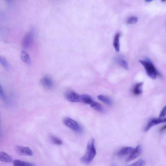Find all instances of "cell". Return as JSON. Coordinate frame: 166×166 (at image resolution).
<instances>
[{
    "label": "cell",
    "mask_w": 166,
    "mask_h": 166,
    "mask_svg": "<svg viewBox=\"0 0 166 166\" xmlns=\"http://www.w3.org/2000/svg\"><path fill=\"white\" fill-rule=\"evenodd\" d=\"M138 21V18L135 16H131L127 19V23L128 24H131L136 23Z\"/></svg>",
    "instance_id": "24"
},
{
    "label": "cell",
    "mask_w": 166,
    "mask_h": 166,
    "mask_svg": "<svg viewBox=\"0 0 166 166\" xmlns=\"http://www.w3.org/2000/svg\"><path fill=\"white\" fill-rule=\"evenodd\" d=\"M15 149L18 154L21 156H32L33 154L32 149L28 147L17 145L15 146Z\"/></svg>",
    "instance_id": "5"
},
{
    "label": "cell",
    "mask_w": 166,
    "mask_h": 166,
    "mask_svg": "<svg viewBox=\"0 0 166 166\" xmlns=\"http://www.w3.org/2000/svg\"><path fill=\"white\" fill-rule=\"evenodd\" d=\"M0 160L2 162L6 163H10L12 162V158L11 156L6 152H0Z\"/></svg>",
    "instance_id": "11"
},
{
    "label": "cell",
    "mask_w": 166,
    "mask_h": 166,
    "mask_svg": "<svg viewBox=\"0 0 166 166\" xmlns=\"http://www.w3.org/2000/svg\"><path fill=\"white\" fill-rule=\"evenodd\" d=\"M142 152V147L140 145L137 146L135 148L133 149L131 153L129 154V156L126 160L127 162L131 161L134 160L139 156Z\"/></svg>",
    "instance_id": "8"
},
{
    "label": "cell",
    "mask_w": 166,
    "mask_h": 166,
    "mask_svg": "<svg viewBox=\"0 0 166 166\" xmlns=\"http://www.w3.org/2000/svg\"><path fill=\"white\" fill-rule=\"evenodd\" d=\"M116 62L122 68H124L125 70L129 69L128 65L127 62L123 59H116Z\"/></svg>",
    "instance_id": "19"
},
{
    "label": "cell",
    "mask_w": 166,
    "mask_h": 166,
    "mask_svg": "<svg viewBox=\"0 0 166 166\" xmlns=\"http://www.w3.org/2000/svg\"><path fill=\"white\" fill-rule=\"evenodd\" d=\"M96 154L95 140L92 138L89 141L87 145V150L84 156L81 159V162L85 164H88L93 160Z\"/></svg>",
    "instance_id": "1"
},
{
    "label": "cell",
    "mask_w": 166,
    "mask_h": 166,
    "mask_svg": "<svg viewBox=\"0 0 166 166\" xmlns=\"http://www.w3.org/2000/svg\"><path fill=\"white\" fill-rule=\"evenodd\" d=\"M65 97L67 100L72 102H81V96L76 92L70 91L67 92L65 94Z\"/></svg>",
    "instance_id": "7"
},
{
    "label": "cell",
    "mask_w": 166,
    "mask_h": 166,
    "mask_svg": "<svg viewBox=\"0 0 166 166\" xmlns=\"http://www.w3.org/2000/svg\"><path fill=\"white\" fill-rule=\"evenodd\" d=\"M21 59L23 62L27 64H31V61L30 57L28 53L23 51H22L21 55Z\"/></svg>",
    "instance_id": "14"
},
{
    "label": "cell",
    "mask_w": 166,
    "mask_h": 166,
    "mask_svg": "<svg viewBox=\"0 0 166 166\" xmlns=\"http://www.w3.org/2000/svg\"><path fill=\"white\" fill-rule=\"evenodd\" d=\"M165 122H166V118H159L152 119L148 122L144 129V131L145 132H147L152 127L155 125Z\"/></svg>",
    "instance_id": "6"
},
{
    "label": "cell",
    "mask_w": 166,
    "mask_h": 166,
    "mask_svg": "<svg viewBox=\"0 0 166 166\" xmlns=\"http://www.w3.org/2000/svg\"><path fill=\"white\" fill-rule=\"evenodd\" d=\"M121 37V34L117 33L114 38L113 46L116 52H119L120 49V46L119 39Z\"/></svg>",
    "instance_id": "13"
},
{
    "label": "cell",
    "mask_w": 166,
    "mask_h": 166,
    "mask_svg": "<svg viewBox=\"0 0 166 166\" xmlns=\"http://www.w3.org/2000/svg\"><path fill=\"white\" fill-rule=\"evenodd\" d=\"M42 85L47 89L50 90L52 89L54 86L53 81L48 76H44L41 80Z\"/></svg>",
    "instance_id": "9"
},
{
    "label": "cell",
    "mask_w": 166,
    "mask_h": 166,
    "mask_svg": "<svg viewBox=\"0 0 166 166\" xmlns=\"http://www.w3.org/2000/svg\"><path fill=\"white\" fill-rule=\"evenodd\" d=\"M111 166H117L116 164H113L112 165H111Z\"/></svg>",
    "instance_id": "28"
},
{
    "label": "cell",
    "mask_w": 166,
    "mask_h": 166,
    "mask_svg": "<svg viewBox=\"0 0 166 166\" xmlns=\"http://www.w3.org/2000/svg\"><path fill=\"white\" fill-rule=\"evenodd\" d=\"M0 63L2 66L6 71H9L10 69V66L7 60L3 56L0 57Z\"/></svg>",
    "instance_id": "20"
},
{
    "label": "cell",
    "mask_w": 166,
    "mask_h": 166,
    "mask_svg": "<svg viewBox=\"0 0 166 166\" xmlns=\"http://www.w3.org/2000/svg\"><path fill=\"white\" fill-rule=\"evenodd\" d=\"M34 35V31L32 28L27 33L23 38L22 42L23 48L25 49L29 48L33 42Z\"/></svg>",
    "instance_id": "4"
},
{
    "label": "cell",
    "mask_w": 166,
    "mask_h": 166,
    "mask_svg": "<svg viewBox=\"0 0 166 166\" xmlns=\"http://www.w3.org/2000/svg\"><path fill=\"white\" fill-rule=\"evenodd\" d=\"M98 99L105 104L111 105L112 104V102L110 98L103 95H99L97 96Z\"/></svg>",
    "instance_id": "17"
},
{
    "label": "cell",
    "mask_w": 166,
    "mask_h": 166,
    "mask_svg": "<svg viewBox=\"0 0 166 166\" xmlns=\"http://www.w3.org/2000/svg\"><path fill=\"white\" fill-rule=\"evenodd\" d=\"M0 94L1 98L5 104H8V100L6 95L5 94L3 88L1 85L0 86Z\"/></svg>",
    "instance_id": "22"
},
{
    "label": "cell",
    "mask_w": 166,
    "mask_h": 166,
    "mask_svg": "<svg viewBox=\"0 0 166 166\" xmlns=\"http://www.w3.org/2000/svg\"><path fill=\"white\" fill-rule=\"evenodd\" d=\"M90 105L92 108L95 110L100 112H103L104 111V109L101 105L94 100L90 104Z\"/></svg>",
    "instance_id": "16"
},
{
    "label": "cell",
    "mask_w": 166,
    "mask_h": 166,
    "mask_svg": "<svg viewBox=\"0 0 166 166\" xmlns=\"http://www.w3.org/2000/svg\"><path fill=\"white\" fill-rule=\"evenodd\" d=\"M134 148L130 147H125L122 148L117 152V155L118 156H123L129 154Z\"/></svg>",
    "instance_id": "10"
},
{
    "label": "cell",
    "mask_w": 166,
    "mask_h": 166,
    "mask_svg": "<svg viewBox=\"0 0 166 166\" xmlns=\"http://www.w3.org/2000/svg\"><path fill=\"white\" fill-rule=\"evenodd\" d=\"M166 130V125H165L164 126H163L160 129V132L164 131V130Z\"/></svg>",
    "instance_id": "26"
},
{
    "label": "cell",
    "mask_w": 166,
    "mask_h": 166,
    "mask_svg": "<svg viewBox=\"0 0 166 166\" xmlns=\"http://www.w3.org/2000/svg\"><path fill=\"white\" fill-rule=\"evenodd\" d=\"M63 122L66 126L73 131L79 133L82 132V128L80 125L74 120L67 117L64 118Z\"/></svg>",
    "instance_id": "3"
},
{
    "label": "cell",
    "mask_w": 166,
    "mask_h": 166,
    "mask_svg": "<svg viewBox=\"0 0 166 166\" xmlns=\"http://www.w3.org/2000/svg\"><path fill=\"white\" fill-rule=\"evenodd\" d=\"M50 138L52 142L55 145H62L63 141L58 138L55 136H51Z\"/></svg>",
    "instance_id": "21"
},
{
    "label": "cell",
    "mask_w": 166,
    "mask_h": 166,
    "mask_svg": "<svg viewBox=\"0 0 166 166\" xmlns=\"http://www.w3.org/2000/svg\"><path fill=\"white\" fill-rule=\"evenodd\" d=\"M143 83L141 82L136 84L133 89L132 92L135 96H138L142 93V87Z\"/></svg>",
    "instance_id": "12"
},
{
    "label": "cell",
    "mask_w": 166,
    "mask_h": 166,
    "mask_svg": "<svg viewBox=\"0 0 166 166\" xmlns=\"http://www.w3.org/2000/svg\"><path fill=\"white\" fill-rule=\"evenodd\" d=\"M139 62L143 65L147 74L152 79H156L158 76H160L153 63L148 59H146L145 60H140Z\"/></svg>",
    "instance_id": "2"
},
{
    "label": "cell",
    "mask_w": 166,
    "mask_h": 166,
    "mask_svg": "<svg viewBox=\"0 0 166 166\" xmlns=\"http://www.w3.org/2000/svg\"><path fill=\"white\" fill-rule=\"evenodd\" d=\"M92 98L87 94H83L81 96V102L90 105L93 101Z\"/></svg>",
    "instance_id": "18"
},
{
    "label": "cell",
    "mask_w": 166,
    "mask_h": 166,
    "mask_svg": "<svg viewBox=\"0 0 166 166\" xmlns=\"http://www.w3.org/2000/svg\"><path fill=\"white\" fill-rule=\"evenodd\" d=\"M166 116V105L163 108L162 110L160 112L159 118H162Z\"/></svg>",
    "instance_id": "25"
},
{
    "label": "cell",
    "mask_w": 166,
    "mask_h": 166,
    "mask_svg": "<svg viewBox=\"0 0 166 166\" xmlns=\"http://www.w3.org/2000/svg\"><path fill=\"white\" fill-rule=\"evenodd\" d=\"M13 164L14 166H34L31 163L18 159L13 160Z\"/></svg>",
    "instance_id": "15"
},
{
    "label": "cell",
    "mask_w": 166,
    "mask_h": 166,
    "mask_svg": "<svg viewBox=\"0 0 166 166\" xmlns=\"http://www.w3.org/2000/svg\"><path fill=\"white\" fill-rule=\"evenodd\" d=\"M152 1H151V0H149V1H148V0H147V1H146L147 2H151Z\"/></svg>",
    "instance_id": "27"
},
{
    "label": "cell",
    "mask_w": 166,
    "mask_h": 166,
    "mask_svg": "<svg viewBox=\"0 0 166 166\" xmlns=\"http://www.w3.org/2000/svg\"><path fill=\"white\" fill-rule=\"evenodd\" d=\"M145 163L146 162L145 160L141 159L129 166H144L145 165Z\"/></svg>",
    "instance_id": "23"
}]
</instances>
